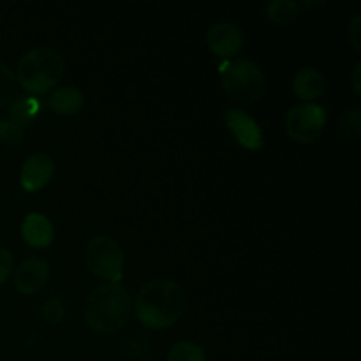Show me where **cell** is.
I'll return each instance as SVG.
<instances>
[{"label":"cell","mask_w":361,"mask_h":361,"mask_svg":"<svg viewBox=\"0 0 361 361\" xmlns=\"http://www.w3.org/2000/svg\"><path fill=\"white\" fill-rule=\"evenodd\" d=\"M187 309V295L173 279H154L141 286L136 296V316L143 326L166 330L178 323Z\"/></svg>","instance_id":"cell-1"},{"label":"cell","mask_w":361,"mask_h":361,"mask_svg":"<svg viewBox=\"0 0 361 361\" xmlns=\"http://www.w3.org/2000/svg\"><path fill=\"white\" fill-rule=\"evenodd\" d=\"M134 312V302L129 291L120 284L97 286L92 289L85 307L87 324L97 334H116L129 324Z\"/></svg>","instance_id":"cell-2"},{"label":"cell","mask_w":361,"mask_h":361,"mask_svg":"<svg viewBox=\"0 0 361 361\" xmlns=\"http://www.w3.org/2000/svg\"><path fill=\"white\" fill-rule=\"evenodd\" d=\"M66 73L62 55L53 48H34L18 60L16 81L32 95H44L60 83Z\"/></svg>","instance_id":"cell-3"},{"label":"cell","mask_w":361,"mask_h":361,"mask_svg":"<svg viewBox=\"0 0 361 361\" xmlns=\"http://www.w3.org/2000/svg\"><path fill=\"white\" fill-rule=\"evenodd\" d=\"M264 87V73L252 60H228L222 67V88L235 101H257L263 95Z\"/></svg>","instance_id":"cell-4"},{"label":"cell","mask_w":361,"mask_h":361,"mask_svg":"<svg viewBox=\"0 0 361 361\" xmlns=\"http://www.w3.org/2000/svg\"><path fill=\"white\" fill-rule=\"evenodd\" d=\"M85 263L94 277L109 284H118L123 279L126 256L115 238L108 235H97L90 238L85 249Z\"/></svg>","instance_id":"cell-5"},{"label":"cell","mask_w":361,"mask_h":361,"mask_svg":"<svg viewBox=\"0 0 361 361\" xmlns=\"http://www.w3.org/2000/svg\"><path fill=\"white\" fill-rule=\"evenodd\" d=\"M324 127H326V109L316 102H302L293 106L286 116V133L296 143H316Z\"/></svg>","instance_id":"cell-6"},{"label":"cell","mask_w":361,"mask_h":361,"mask_svg":"<svg viewBox=\"0 0 361 361\" xmlns=\"http://www.w3.org/2000/svg\"><path fill=\"white\" fill-rule=\"evenodd\" d=\"M226 126H228L229 133L235 137L236 143L242 148L250 152H256L263 148V133L261 127L257 126L256 120L252 116L247 115L243 109L231 108L226 113Z\"/></svg>","instance_id":"cell-7"},{"label":"cell","mask_w":361,"mask_h":361,"mask_svg":"<svg viewBox=\"0 0 361 361\" xmlns=\"http://www.w3.org/2000/svg\"><path fill=\"white\" fill-rule=\"evenodd\" d=\"M55 175V162L48 154H32L21 164L20 185L27 192H37L44 189Z\"/></svg>","instance_id":"cell-8"},{"label":"cell","mask_w":361,"mask_h":361,"mask_svg":"<svg viewBox=\"0 0 361 361\" xmlns=\"http://www.w3.org/2000/svg\"><path fill=\"white\" fill-rule=\"evenodd\" d=\"M207 42L214 55L229 60L238 55L240 49H242L243 34L236 25L221 21V23H215L208 28Z\"/></svg>","instance_id":"cell-9"},{"label":"cell","mask_w":361,"mask_h":361,"mask_svg":"<svg viewBox=\"0 0 361 361\" xmlns=\"http://www.w3.org/2000/svg\"><path fill=\"white\" fill-rule=\"evenodd\" d=\"M49 277V264L39 257L21 261L14 270V288L21 295H35L46 286Z\"/></svg>","instance_id":"cell-10"},{"label":"cell","mask_w":361,"mask_h":361,"mask_svg":"<svg viewBox=\"0 0 361 361\" xmlns=\"http://www.w3.org/2000/svg\"><path fill=\"white\" fill-rule=\"evenodd\" d=\"M21 236L27 245L34 247V249H44L55 238V229L46 215L34 212L25 217L23 224H21Z\"/></svg>","instance_id":"cell-11"},{"label":"cell","mask_w":361,"mask_h":361,"mask_svg":"<svg viewBox=\"0 0 361 361\" xmlns=\"http://www.w3.org/2000/svg\"><path fill=\"white\" fill-rule=\"evenodd\" d=\"M326 90V80L316 67H303L293 78V92L303 102H312L319 99Z\"/></svg>","instance_id":"cell-12"},{"label":"cell","mask_w":361,"mask_h":361,"mask_svg":"<svg viewBox=\"0 0 361 361\" xmlns=\"http://www.w3.org/2000/svg\"><path fill=\"white\" fill-rule=\"evenodd\" d=\"M85 106L83 92L78 90L76 87H60L49 94L46 101V108L51 109L53 113L60 116H71L81 111Z\"/></svg>","instance_id":"cell-13"},{"label":"cell","mask_w":361,"mask_h":361,"mask_svg":"<svg viewBox=\"0 0 361 361\" xmlns=\"http://www.w3.org/2000/svg\"><path fill=\"white\" fill-rule=\"evenodd\" d=\"M41 111V102L35 97H16L9 104V120L23 129L35 122Z\"/></svg>","instance_id":"cell-14"},{"label":"cell","mask_w":361,"mask_h":361,"mask_svg":"<svg viewBox=\"0 0 361 361\" xmlns=\"http://www.w3.org/2000/svg\"><path fill=\"white\" fill-rule=\"evenodd\" d=\"M264 16L274 25H289L298 20L300 6L293 0H274L264 7Z\"/></svg>","instance_id":"cell-15"},{"label":"cell","mask_w":361,"mask_h":361,"mask_svg":"<svg viewBox=\"0 0 361 361\" xmlns=\"http://www.w3.org/2000/svg\"><path fill=\"white\" fill-rule=\"evenodd\" d=\"M166 361H207V355L200 344L183 341L173 345Z\"/></svg>","instance_id":"cell-16"},{"label":"cell","mask_w":361,"mask_h":361,"mask_svg":"<svg viewBox=\"0 0 361 361\" xmlns=\"http://www.w3.org/2000/svg\"><path fill=\"white\" fill-rule=\"evenodd\" d=\"M16 94H18L16 74H14L6 63L0 62V108L9 106L11 102L16 99Z\"/></svg>","instance_id":"cell-17"},{"label":"cell","mask_w":361,"mask_h":361,"mask_svg":"<svg viewBox=\"0 0 361 361\" xmlns=\"http://www.w3.org/2000/svg\"><path fill=\"white\" fill-rule=\"evenodd\" d=\"M338 133L345 140L351 137H358L361 133V118H360V108H353L344 113V116L338 122Z\"/></svg>","instance_id":"cell-18"},{"label":"cell","mask_w":361,"mask_h":361,"mask_svg":"<svg viewBox=\"0 0 361 361\" xmlns=\"http://www.w3.org/2000/svg\"><path fill=\"white\" fill-rule=\"evenodd\" d=\"M25 130L21 129L18 123L13 120L2 118L0 120V143L9 145V147H16V145L23 143Z\"/></svg>","instance_id":"cell-19"},{"label":"cell","mask_w":361,"mask_h":361,"mask_svg":"<svg viewBox=\"0 0 361 361\" xmlns=\"http://www.w3.org/2000/svg\"><path fill=\"white\" fill-rule=\"evenodd\" d=\"M42 317L48 323H60L63 319V314H66V309H63V303L60 298H51L44 303V307L41 309Z\"/></svg>","instance_id":"cell-20"},{"label":"cell","mask_w":361,"mask_h":361,"mask_svg":"<svg viewBox=\"0 0 361 361\" xmlns=\"http://www.w3.org/2000/svg\"><path fill=\"white\" fill-rule=\"evenodd\" d=\"M13 268H14V259L11 250L2 249V247H0V286L9 279Z\"/></svg>","instance_id":"cell-21"},{"label":"cell","mask_w":361,"mask_h":361,"mask_svg":"<svg viewBox=\"0 0 361 361\" xmlns=\"http://www.w3.org/2000/svg\"><path fill=\"white\" fill-rule=\"evenodd\" d=\"M348 39L349 42H351L353 48H355L356 51H360L361 49V16L360 14H356V16L353 18L351 25H349Z\"/></svg>","instance_id":"cell-22"},{"label":"cell","mask_w":361,"mask_h":361,"mask_svg":"<svg viewBox=\"0 0 361 361\" xmlns=\"http://www.w3.org/2000/svg\"><path fill=\"white\" fill-rule=\"evenodd\" d=\"M360 73H361V63H356V66H355V71H353V88H355L356 95H360V94H361Z\"/></svg>","instance_id":"cell-23"}]
</instances>
